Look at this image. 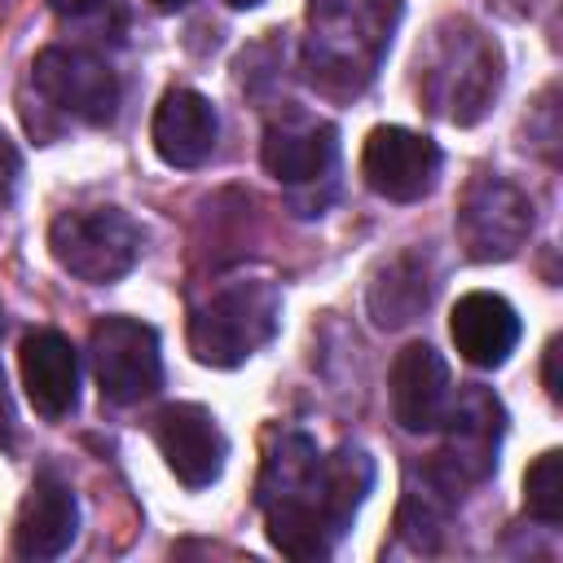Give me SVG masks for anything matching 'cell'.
Wrapping results in <instances>:
<instances>
[{
	"label": "cell",
	"mask_w": 563,
	"mask_h": 563,
	"mask_svg": "<svg viewBox=\"0 0 563 563\" xmlns=\"http://www.w3.org/2000/svg\"><path fill=\"white\" fill-rule=\"evenodd\" d=\"M374 488V457L356 444L334 449L330 457L312 435L286 431L264 453L255 501L264 510L268 541L286 559H325L334 541L352 528L365 493Z\"/></svg>",
	"instance_id": "1"
},
{
	"label": "cell",
	"mask_w": 563,
	"mask_h": 563,
	"mask_svg": "<svg viewBox=\"0 0 563 563\" xmlns=\"http://www.w3.org/2000/svg\"><path fill=\"white\" fill-rule=\"evenodd\" d=\"M400 22V0H308V79L334 97L361 92Z\"/></svg>",
	"instance_id": "2"
},
{
	"label": "cell",
	"mask_w": 563,
	"mask_h": 563,
	"mask_svg": "<svg viewBox=\"0 0 563 563\" xmlns=\"http://www.w3.org/2000/svg\"><path fill=\"white\" fill-rule=\"evenodd\" d=\"M501 92V48L471 18H444L418 48V97L431 114L471 128Z\"/></svg>",
	"instance_id": "3"
},
{
	"label": "cell",
	"mask_w": 563,
	"mask_h": 563,
	"mask_svg": "<svg viewBox=\"0 0 563 563\" xmlns=\"http://www.w3.org/2000/svg\"><path fill=\"white\" fill-rule=\"evenodd\" d=\"M282 325V290L268 277L220 282L202 303L189 308V352L198 365L233 369L273 343Z\"/></svg>",
	"instance_id": "4"
},
{
	"label": "cell",
	"mask_w": 563,
	"mask_h": 563,
	"mask_svg": "<svg viewBox=\"0 0 563 563\" xmlns=\"http://www.w3.org/2000/svg\"><path fill=\"white\" fill-rule=\"evenodd\" d=\"M141 224L123 207H66L48 224V251L53 260L88 282V286H110L128 277L141 260Z\"/></svg>",
	"instance_id": "5"
},
{
	"label": "cell",
	"mask_w": 563,
	"mask_h": 563,
	"mask_svg": "<svg viewBox=\"0 0 563 563\" xmlns=\"http://www.w3.org/2000/svg\"><path fill=\"white\" fill-rule=\"evenodd\" d=\"M31 88L48 110H57L66 123L106 128L119 114L123 88L106 57L75 48V44H48L31 62Z\"/></svg>",
	"instance_id": "6"
},
{
	"label": "cell",
	"mask_w": 563,
	"mask_h": 563,
	"mask_svg": "<svg viewBox=\"0 0 563 563\" xmlns=\"http://www.w3.org/2000/svg\"><path fill=\"white\" fill-rule=\"evenodd\" d=\"M457 242L466 251V260L475 264H497L519 255V246L532 233V198L497 176V172H479L457 202Z\"/></svg>",
	"instance_id": "7"
},
{
	"label": "cell",
	"mask_w": 563,
	"mask_h": 563,
	"mask_svg": "<svg viewBox=\"0 0 563 563\" xmlns=\"http://www.w3.org/2000/svg\"><path fill=\"white\" fill-rule=\"evenodd\" d=\"M88 356L110 405H141L163 387L158 330L136 317H101L88 334Z\"/></svg>",
	"instance_id": "8"
},
{
	"label": "cell",
	"mask_w": 563,
	"mask_h": 563,
	"mask_svg": "<svg viewBox=\"0 0 563 563\" xmlns=\"http://www.w3.org/2000/svg\"><path fill=\"white\" fill-rule=\"evenodd\" d=\"M440 427H444V449L431 453V462L457 488L479 484L497 471V449H501V435H506V409L488 387L466 383L457 391V400L449 396V409H444Z\"/></svg>",
	"instance_id": "9"
},
{
	"label": "cell",
	"mask_w": 563,
	"mask_h": 563,
	"mask_svg": "<svg viewBox=\"0 0 563 563\" xmlns=\"http://www.w3.org/2000/svg\"><path fill=\"white\" fill-rule=\"evenodd\" d=\"M444 167V154L431 136L409 128H374L361 145V176L365 185L387 202H418L435 189Z\"/></svg>",
	"instance_id": "10"
},
{
	"label": "cell",
	"mask_w": 563,
	"mask_h": 563,
	"mask_svg": "<svg viewBox=\"0 0 563 563\" xmlns=\"http://www.w3.org/2000/svg\"><path fill=\"white\" fill-rule=\"evenodd\" d=\"M154 444L185 488H211L229 457V440L216 413L194 400H176L154 413Z\"/></svg>",
	"instance_id": "11"
},
{
	"label": "cell",
	"mask_w": 563,
	"mask_h": 563,
	"mask_svg": "<svg viewBox=\"0 0 563 563\" xmlns=\"http://www.w3.org/2000/svg\"><path fill=\"white\" fill-rule=\"evenodd\" d=\"M264 172L286 189H308L317 180H334L339 172V128L312 114H286L264 128L260 145Z\"/></svg>",
	"instance_id": "12"
},
{
	"label": "cell",
	"mask_w": 563,
	"mask_h": 563,
	"mask_svg": "<svg viewBox=\"0 0 563 563\" xmlns=\"http://www.w3.org/2000/svg\"><path fill=\"white\" fill-rule=\"evenodd\" d=\"M18 369L26 400L40 418L62 422L79 405V352L62 330H31L18 347Z\"/></svg>",
	"instance_id": "13"
},
{
	"label": "cell",
	"mask_w": 563,
	"mask_h": 563,
	"mask_svg": "<svg viewBox=\"0 0 563 563\" xmlns=\"http://www.w3.org/2000/svg\"><path fill=\"white\" fill-rule=\"evenodd\" d=\"M387 396H391V418L422 435L435 431L444 409H449V365L431 343H405L391 361L387 374Z\"/></svg>",
	"instance_id": "14"
},
{
	"label": "cell",
	"mask_w": 563,
	"mask_h": 563,
	"mask_svg": "<svg viewBox=\"0 0 563 563\" xmlns=\"http://www.w3.org/2000/svg\"><path fill=\"white\" fill-rule=\"evenodd\" d=\"M79 537V501L66 479L53 471L35 475L13 523V554L18 559H57Z\"/></svg>",
	"instance_id": "15"
},
{
	"label": "cell",
	"mask_w": 563,
	"mask_h": 563,
	"mask_svg": "<svg viewBox=\"0 0 563 563\" xmlns=\"http://www.w3.org/2000/svg\"><path fill=\"white\" fill-rule=\"evenodd\" d=\"M216 136H220V119L216 106L194 92V88H167L163 101L154 106V123H150V141L154 154L167 167H202L216 154Z\"/></svg>",
	"instance_id": "16"
},
{
	"label": "cell",
	"mask_w": 563,
	"mask_h": 563,
	"mask_svg": "<svg viewBox=\"0 0 563 563\" xmlns=\"http://www.w3.org/2000/svg\"><path fill=\"white\" fill-rule=\"evenodd\" d=\"M435 286L440 282H435L431 255L409 246V251H396L391 260L378 264V273L369 277V290H365V308H369L378 330H400L431 308Z\"/></svg>",
	"instance_id": "17"
},
{
	"label": "cell",
	"mask_w": 563,
	"mask_h": 563,
	"mask_svg": "<svg viewBox=\"0 0 563 563\" xmlns=\"http://www.w3.org/2000/svg\"><path fill=\"white\" fill-rule=\"evenodd\" d=\"M519 312L493 295V290H471L453 303V317H449V334H453V347L462 352V361L479 365V369H497L510 361L515 343H519Z\"/></svg>",
	"instance_id": "18"
},
{
	"label": "cell",
	"mask_w": 563,
	"mask_h": 563,
	"mask_svg": "<svg viewBox=\"0 0 563 563\" xmlns=\"http://www.w3.org/2000/svg\"><path fill=\"white\" fill-rule=\"evenodd\" d=\"M523 510L545 528L563 523V453L559 449H545L523 471Z\"/></svg>",
	"instance_id": "19"
},
{
	"label": "cell",
	"mask_w": 563,
	"mask_h": 563,
	"mask_svg": "<svg viewBox=\"0 0 563 563\" xmlns=\"http://www.w3.org/2000/svg\"><path fill=\"white\" fill-rule=\"evenodd\" d=\"M18 180H22V150H18V141L0 128V211L13 207V198H18Z\"/></svg>",
	"instance_id": "20"
},
{
	"label": "cell",
	"mask_w": 563,
	"mask_h": 563,
	"mask_svg": "<svg viewBox=\"0 0 563 563\" xmlns=\"http://www.w3.org/2000/svg\"><path fill=\"white\" fill-rule=\"evenodd\" d=\"M559 356H563V339L554 334V339L545 343V391H550V400H563V374H559Z\"/></svg>",
	"instance_id": "21"
},
{
	"label": "cell",
	"mask_w": 563,
	"mask_h": 563,
	"mask_svg": "<svg viewBox=\"0 0 563 563\" xmlns=\"http://www.w3.org/2000/svg\"><path fill=\"white\" fill-rule=\"evenodd\" d=\"M101 4H106V0H53V9H57V13H66V18H88V13H101Z\"/></svg>",
	"instance_id": "22"
},
{
	"label": "cell",
	"mask_w": 563,
	"mask_h": 563,
	"mask_svg": "<svg viewBox=\"0 0 563 563\" xmlns=\"http://www.w3.org/2000/svg\"><path fill=\"white\" fill-rule=\"evenodd\" d=\"M0 334H4V308H0ZM9 422H13V413H9V396H4V374H0V431L9 435Z\"/></svg>",
	"instance_id": "23"
},
{
	"label": "cell",
	"mask_w": 563,
	"mask_h": 563,
	"mask_svg": "<svg viewBox=\"0 0 563 563\" xmlns=\"http://www.w3.org/2000/svg\"><path fill=\"white\" fill-rule=\"evenodd\" d=\"M150 4H154L158 13H176V9H185L189 0H150Z\"/></svg>",
	"instance_id": "24"
},
{
	"label": "cell",
	"mask_w": 563,
	"mask_h": 563,
	"mask_svg": "<svg viewBox=\"0 0 563 563\" xmlns=\"http://www.w3.org/2000/svg\"><path fill=\"white\" fill-rule=\"evenodd\" d=\"M224 4H229V9H255L260 0H224Z\"/></svg>",
	"instance_id": "25"
}]
</instances>
